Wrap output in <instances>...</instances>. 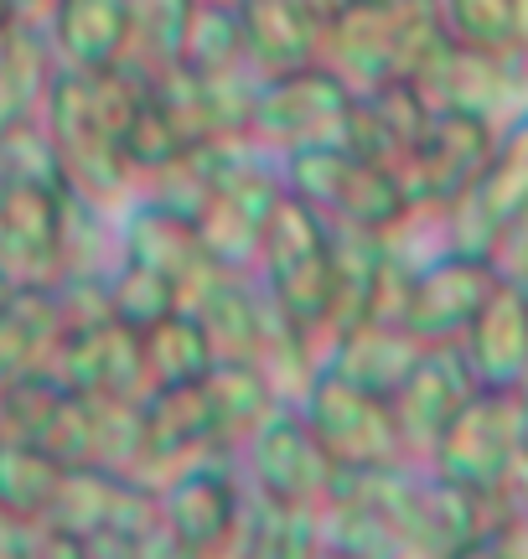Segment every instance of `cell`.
Here are the masks:
<instances>
[{
	"label": "cell",
	"mask_w": 528,
	"mask_h": 559,
	"mask_svg": "<svg viewBox=\"0 0 528 559\" xmlns=\"http://www.w3.org/2000/svg\"><path fill=\"white\" fill-rule=\"evenodd\" d=\"M141 99L145 73H135L130 62H115L99 73L58 68L37 104V120L52 140L62 187L104 213H120L135 198V171L124 160L120 135Z\"/></svg>",
	"instance_id": "cell-1"
},
{
	"label": "cell",
	"mask_w": 528,
	"mask_h": 559,
	"mask_svg": "<svg viewBox=\"0 0 528 559\" xmlns=\"http://www.w3.org/2000/svg\"><path fill=\"white\" fill-rule=\"evenodd\" d=\"M347 481L379 513L399 559H456V549H467L488 528V502L430 472L425 461H399Z\"/></svg>",
	"instance_id": "cell-2"
},
{
	"label": "cell",
	"mask_w": 528,
	"mask_h": 559,
	"mask_svg": "<svg viewBox=\"0 0 528 559\" xmlns=\"http://www.w3.org/2000/svg\"><path fill=\"white\" fill-rule=\"evenodd\" d=\"M441 41H446V32H441L435 5L347 0L322 26V62L352 94H363L379 83H409L441 52Z\"/></svg>",
	"instance_id": "cell-3"
},
{
	"label": "cell",
	"mask_w": 528,
	"mask_h": 559,
	"mask_svg": "<svg viewBox=\"0 0 528 559\" xmlns=\"http://www.w3.org/2000/svg\"><path fill=\"white\" fill-rule=\"evenodd\" d=\"M264 300L290 326H301L326 353V306H332V228L316 207L285 192L264 218L260 260H254Z\"/></svg>",
	"instance_id": "cell-4"
},
{
	"label": "cell",
	"mask_w": 528,
	"mask_h": 559,
	"mask_svg": "<svg viewBox=\"0 0 528 559\" xmlns=\"http://www.w3.org/2000/svg\"><path fill=\"white\" fill-rule=\"evenodd\" d=\"M285 192L316 207L326 223H347V228H368L384 239L394 223L409 213V192L399 171L384 160H368L347 145H311V151H290L280 156Z\"/></svg>",
	"instance_id": "cell-5"
},
{
	"label": "cell",
	"mask_w": 528,
	"mask_h": 559,
	"mask_svg": "<svg viewBox=\"0 0 528 559\" xmlns=\"http://www.w3.org/2000/svg\"><path fill=\"white\" fill-rule=\"evenodd\" d=\"M528 445V394L518 383H477L467 404L451 415V425L435 436L425 466L446 481L488 498L492 481L503 477L518 451Z\"/></svg>",
	"instance_id": "cell-6"
},
{
	"label": "cell",
	"mask_w": 528,
	"mask_h": 559,
	"mask_svg": "<svg viewBox=\"0 0 528 559\" xmlns=\"http://www.w3.org/2000/svg\"><path fill=\"white\" fill-rule=\"evenodd\" d=\"M301 419L311 425V436L322 445L332 466L343 477H368V472H384V466H399L409 461L405 436L394 425V409H388L384 394H373L363 383L343 379L337 368H326L311 379L305 400L296 404Z\"/></svg>",
	"instance_id": "cell-7"
},
{
	"label": "cell",
	"mask_w": 528,
	"mask_h": 559,
	"mask_svg": "<svg viewBox=\"0 0 528 559\" xmlns=\"http://www.w3.org/2000/svg\"><path fill=\"white\" fill-rule=\"evenodd\" d=\"M352 99L358 94L326 62H305L296 73L260 79L254 104H249V140L275 151V156L311 151V145H343Z\"/></svg>",
	"instance_id": "cell-8"
},
{
	"label": "cell",
	"mask_w": 528,
	"mask_h": 559,
	"mask_svg": "<svg viewBox=\"0 0 528 559\" xmlns=\"http://www.w3.org/2000/svg\"><path fill=\"white\" fill-rule=\"evenodd\" d=\"M233 456H207L197 466H182L156 487L161 528L192 549L197 559H233V539L244 523V477L228 466Z\"/></svg>",
	"instance_id": "cell-9"
},
{
	"label": "cell",
	"mask_w": 528,
	"mask_h": 559,
	"mask_svg": "<svg viewBox=\"0 0 528 559\" xmlns=\"http://www.w3.org/2000/svg\"><path fill=\"white\" fill-rule=\"evenodd\" d=\"M239 461H244V487L260 492V498H275V502H296V508H316L337 492L343 472L332 466L311 425L301 419L296 404H280L275 415L264 419L260 430L239 445Z\"/></svg>",
	"instance_id": "cell-10"
},
{
	"label": "cell",
	"mask_w": 528,
	"mask_h": 559,
	"mask_svg": "<svg viewBox=\"0 0 528 559\" xmlns=\"http://www.w3.org/2000/svg\"><path fill=\"white\" fill-rule=\"evenodd\" d=\"M415 88L430 109H461L503 124L528 104V62L524 52H482L461 41H441V52L415 73Z\"/></svg>",
	"instance_id": "cell-11"
},
{
	"label": "cell",
	"mask_w": 528,
	"mask_h": 559,
	"mask_svg": "<svg viewBox=\"0 0 528 559\" xmlns=\"http://www.w3.org/2000/svg\"><path fill=\"white\" fill-rule=\"evenodd\" d=\"M497 145V124L482 115H461V109H430L425 135L415 140V151L399 160V181H405L409 202H425V207H446L461 192H471L488 156Z\"/></svg>",
	"instance_id": "cell-12"
},
{
	"label": "cell",
	"mask_w": 528,
	"mask_h": 559,
	"mask_svg": "<svg viewBox=\"0 0 528 559\" xmlns=\"http://www.w3.org/2000/svg\"><path fill=\"white\" fill-rule=\"evenodd\" d=\"M41 373L58 389H68V394H109V400H135V404L151 394L141 332L115 317L62 326V337L52 342Z\"/></svg>",
	"instance_id": "cell-13"
},
{
	"label": "cell",
	"mask_w": 528,
	"mask_h": 559,
	"mask_svg": "<svg viewBox=\"0 0 528 559\" xmlns=\"http://www.w3.org/2000/svg\"><path fill=\"white\" fill-rule=\"evenodd\" d=\"M497 270L492 260L477 254H435V260L409 270V296H405V332L420 342H461L471 317L482 311L492 296Z\"/></svg>",
	"instance_id": "cell-14"
},
{
	"label": "cell",
	"mask_w": 528,
	"mask_h": 559,
	"mask_svg": "<svg viewBox=\"0 0 528 559\" xmlns=\"http://www.w3.org/2000/svg\"><path fill=\"white\" fill-rule=\"evenodd\" d=\"M477 389L471 379L467 358H461V347L456 342H430L425 353L415 358L399 389L388 394V409H394V425H399V436H405V451L409 461H425L435 436L451 425V415L467 404V394Z\"/></svg>",
	"instance_id": "cell-15"
},
{
	"label": "cell",
	"mask_w": 528,
	"mask_h": 559,
	"mask_svg": "<svg viewBox=\"0 0 528 559\" xmlns=\"http://www.w3.org/2000/svg\"><path fill=\"white\" fill-rule=\"evenodd\" d=\"M115 228H120L124 260H141V264H151V270H161L182 296L218 270V264L207 260V249H203V239H197L192 218L171 213L161 202L130 198L120 213H115Z\"/></svg>",
	"instance_id": "cell-16"
},
{
	"label": "cell",
	"mask_w": 528,
	"mask_h": 559,
	"mask_svg": "<svg viewBox=\"0 0 528 559\" xmlns=\"http://www.w3.org/2000/svg\"><path fill=\"white\" fill-rule=\"evenodd\" d=\"M461 358L477 383H518L528 368V285L503 280L492 285L482 311L461 332Z\"/></svg>",
	"instance_id": "cell-17"
},
{
	"label": "cell",
	"mask_w": 528,
	"mask_h": 559,
	"mask_svg": "<svg viewBox=\"0 0 528 559\" xmlns=\"http://www.w3.org/2000/svg\"><path fill=\"white\" fill-rule=\"evenodd\" d=\"M244 68L254 79H280L305 62H322V21L296 0H239Z\"/></svg>",
	"instance_id": "cell-18"
},
{
	"label": "cell",
	"mask_w": 528,
	"mask_h": 559,
	"mask_svg": "<svg viewBox=\"0 0 528 559\" xmlns=\"http://www.w3.org/2000/svg\"><path fill=\"white\" fill-rule=\"evenodd\" d=\"M430 124V104L420 99L415 83H379V88H363L352 99V120H347V151H358L368 160H384L399 171V160L415 151V140L425 135Z\"/></svg>",
	"instance_id": "cell-19"
},
{
	"label": "cell",
	"mask_w": 528,
	"mask_h": 559,
	"mask_svg": "<svg viewBox=\"0 0 528 559\" xmlns=\"http://www.w3.org/2000/svg\"><path fill=\"white\" fill-rule=\"evenodd\" d=\"M124 0H47V41L58 68L99 73L124 62Z\"/></svg>",
	"instance_id": "cell-20"
},
{
	"label": "cell",
	"mask_w": 528,
	"mask_h": 559,
	"mask_svg": "<svg viewBox=\"0 0 528 559\" xmlns=\"http://www.w3.org/2000/svg\"><path fill=\"white\" fill-rule=\"evenodd\" d=\"M425 347L430 342H420L415 332L394 326V321H358V326H347V332L332 337L326 368H337L343 379L363 383V389H373V394L388 400Z\"/></svg>",
	"instance_id": "cell-21"
},
{
	"label": "cell",
	"mask_w": 528,
	"mask_h": 559,
	"mask_svg": "<svg viewBox=\"0 0 528 559\" xmlns=\"http://www.w3.org/2000/svg\"><path fill=\"white\" fill-rule=\"evenodd\" d=\"M62 326L68 321L52 285H11V296L0 300V383L37 373Z\"/></svg>",
	"instance_id": "cell-22"
},
{
	"label": "cell",
	"mask_w": 528,
	"mask_h": 559,
	"mask_svg": "<svg viewBox=\"0 0 528 559\" xmlns=\"http://www.w3.org/2000/svg\"><path fill=\"white\" fill-rule=\"evenodd\" d=\"M203 400L207 415H213V430H218V445L228 456H239V445L280 409L275 389L260 379L254 362H213L203 373Z\"/></svg>",
	"instance_id": "cell-23"
},
{
	"label": "cell",
	"mask_w": 528,
	"mask_h": 559,
	"mask_svg": "<svg viewBox=\"0 0 528 559\" xmlns=\"http://www.w3.org/2000/svg\"><path fill=\"white\" fill-rule=\"evenodd\" d=\"M141 358H145L151 394H156V389H182V383L203 379L213 368V347H207L203 321L192 317L187 306H177L161 321L141 326Z\"/></svg>",
	"instance_id": "cell-24"
},
{
	"label": "cell",
	"mask_w": 528,
	"mask_h": 559,
	"mask_svg": "<svg viewBox=\"0 0 528 559\" xmlns=\"http://www.w3.org/2000/svg\"><path fill=\"white\" fill-rule=\"evenodd\" d=\"M62 472L68 466H58L41 445L0 440V519L16 528H41L62 487Z\"/></svg>",
	"instance_id": "cell-25"
},
{
	"label": "cell",
	"mask_w": 528,
	"mask_h": 559,
	"mask_svg": "<svg viewBox=\"0 0 528 559\" xmlns=\"http://www.w3.org/2000/svg\"><path fill=\"white\" fill-rule=\"evenodd\" d=\"M233 559H316V519L311 508L249 492Z\"/></svg>",
	"instance_id": "cell-26"
},
{
	"label": "cell",
	"mask_w": 528,
	"mask_h": 559,
	"mask_svg": "<svg viewBox=\"0 0 528 559\" xmlns=\"http://www.w3.org/2000/svg\"><path fill=\"white\" fill-rule=\"evenodd\" d=\"M249 362L260 368V379L275 389V400L280 404H301L305 389H311V379L322 373L326 353L311 332L290 326L280 311H269V321H264V332H260V347H254V358Z\"/></svg>",
	"instance_id": "cell-27"
},
{
	"label": "cell",
	"mask_w": 528,
	"mask_h": 559,
	"mask_svg": "<svg viewBox=\"0 0 528 559\" xmlns=\"http://www.w3.org/2000/svg\"><path fill=\"white\" fill-rule=\"evenodd\" d=\"M177 62L203 73V79H224V73H249L244 68V32H239V5H213V0H192L177 41Z\"/></svg>",
	"instance_id": "cell-28"
},
{
	"label": "cell",
	"mask_w": 528,
	"mask_h": 559,
	"mask_svg": "<svg viewBox=\"0 0 528 559\" xmlns=\"http://www.w3.org/2000/svg\"><path fill=\"white\" fill-rule=\"evenodd\" d=\"M482 207H488L497 223H508L513 213L528 207V104L513 115V120L497 124V145L488 156V171L471 187Z\"/></svg>",
	"instance_id": "cell-29"
},
{
	"label": "cell",
	"mask_w": 528,
	"mask_h": 559,
	"mask_svg": "<svg viewBox=\"0 0 528 559\" xmlns=\"http://www.w3.org/2000/svg\"><path fill=\"white\" fill-rule=\"evenodd\" d=\"M187 11L192 0H124V21H130V37H124V62L135 73H161L166 62H177V41H182Z\"/></svg>",
	"instance_id": "cell-30"
},
{
	"label": "cell",
	"mask_w": 528,
	"mask_h": 559,
	"mask_svg": "<svg viewBox=\"0 0 528 559\" xmlns=\"http://www.w3.org/2000/svg\"><path fill=\"white\" fill-rule=\"evenodd\" d=\"M104 306H109V317L124 321V326H151V321H161L166 311H177L182 306V290L161 275V270H151L141 260H115V270L104 275Z\"/></svg>",
	"instance_id": "cell-31"
},
{
	"label": "cell",
	"mask_w": 528,
	"mask_h": 559,
	"mask_svg": "<svg viewBox=\"0 0 528 559\" xmlns=\"http://www.w3.org/2000/svg\"><path fill=\"white\" fill-rule=\"evenodd\" d=\"M197 239H203L207 260L218 264V270H239V275H254V260H260V234L264 223L239 213L233 202H224L218 192H207V202L197 207Z\"/></svg>",
	"instance_id": "cell-32"
},
{
	"label": "cell",
	"mask_w": 528,
	"mask_h": 559,
	"mask_svg": "<svg viewBox=\"0 0 528 559\" xmlns=\"http://www.w3.org/2000/svg\"><path fill=\"white\" fill-rule=\"evenodd\" d=\"M441 32L461 47L482 52H518V11L513 0H435Z\"/></svg>",
	"instance_id": "cell-33"
},
{
	"label": "cell",
	"mask_w": 528,
	"mask_h": 559,
	"mask_svg": "<svg viewBox=\"0 0 528 559\" xmlns=\"http://www.w3.org/2000/svg\"><path fill=\"white\" fill-rule=\"evenodd\" d=\"M120 145H124V160H130L135 177L156 171V166H166L171 156H182L187 151L182 130L171 124V115L161 109V99L151 94V79H145V99L135 104V115H130V124H124Z\"/></svg>",
	"instance_id": "cell-34"
},
{
	"label": "cell",
	"mask_w": 528,
	"mask_h": 559,
	"mask_svg": "<svg viewBox=\"0 0 528 559\" xmlns=\"http://www.w3.org/2000/svg\"><path fill=\"white\" fill-rule=\"evenodd\" d=\"M492 270L503 280H518L528 285V207L513 213L503 228H497V243H492Z\"/></svg>",
	"instance_id": "cell-35"
},
{
	"label": "cell",
	"mask_w": 528,
	"mask_h": 559,
	"mask_svg": "<svg viewBox=\"0 0 528 559\" xmlns=\"http://www.w3.org/2000/svg\"><path fill=\"white\" fill-rule=\"evenodd\" d=\"M492 539L508 549V559H528V508H513V513H497L488 523Z\"/></svg>",
	"instance_id": "cell-36"
},
{
	"label": "cell",
	"mask_w": 528,
	"mask_h": 559,
	"mask_svg": "<svg viewBox=\"0 0 528 559\" xmlns=\"http://www.w3.org/2000/svg\"><path fill=\"white\" fill-rule=\"evenodd\" d=\"M135 559H197L192 549H182V544L166 534L161 523L151 528V534H141V544H135Z\"/></svg>",
	"instance_id": "cell-37"
},
{
	"label": "cell",
	"mask_w": 528,
	"mask_h": 559,
	"mask_svg": "<svg viewBox=\"0 0 528 559\" xmlns=\"http://www.w3.org/2000/svg\"><path fill=\"white\" fill-rule=\"evenodd\" d=\"M32 534L37 528H16V523L0 519V559H26L32 555Z\"/></svg>",
	"instance_id": "cell-38"
},
{
	"label": "cell",
	"mask_w": 528,
	"mask_h": 559,
	"mask_svg": "<svg viewBox=\"0 0 528 559\" xmlns=\"http://www.w3.org/2000/svg\"><path fill=\"white\" fill-rule=\"evenodd\" d=\"M456 559H508V549L492 539V528H482V534H477L467 549H456Z\"/></svg>",
	"instance_id": "cell-39"
},
{
	"label": "cell",
	"mask_w": 528,
	"mask_h": 559,
	"mask_svg": "<svg viewBox=\"0 0 528 559\" xmlns=\"http://www.w3.org/2000/svg\"><path fill=\"white\" fill-rule=\"evenodd\" d=\"M296 5H301L305 16H316V21H322V26H326V21L337 16V11H343L347 0H296Z\"/></svg>",
	"instance_id": "cell-40"
},
{
	"label": "cell",
	"mask_w": 528,
	"mask_h": 559,
	"mask_svg": "<svg viewBox=\"0 0 528 559\" xmlns=\"http://www.w3.org/2000/svg\"><path fill=\"white\" fill-rule=\"evenodd\" d=\"M513 11H518V52L528 47V0H513Z\"/></svg>",
	"instance_id": "cell-41"
},
{
	"label": "cell",
	"mask_w": 528,
	"mask_h": 559,
	"mask_svg": "<svg viewBox=\"0 0 528 559\" xmlns=\"http://www.w3.org/2000/svg\"><path fill=\"white\" fill-rule=\"evenodd\" d=\"M316 559H399V555H347V549H316Z\"/></svg>",
	"instance_id": "cell-42"
},
{
	"label": "cell",
	"mask_w": 528,
	"mask_h": 559,
	"mask_svg": "<svg viewBox=\"0 0 528 559\" xmlns=\"http://www.w3.org/2000/svg\"><path fill=\"white\" fill-rule=\"evenodd\" d=\"M16 21H21V11L11 5V0H0V32H5V26H16Z\"/></svg>",
	"instance_id": "cell-43"
},
{
	"label": "cell",
	"mask_w": 528,
	"mask_h": 559,
	"mask_svg": "<svg viewBox=\"0 0 528 559\" xmlns=\"http://www.w3.org/2000/svg\"><path fill=\"white\" fill-rule=\"evenodd\" d=\"M11 5H16L21 16H37V11H47V0H11Z\"/></svg>",
	"instance_id": "cell-44"
},
{
	"label": "cell",
	"mask_w": 528,
	"mask_h": 559,
	"mask_svg": "<svg viewBox=\"0 0 528 559\" xmlns=\"http://www.w3.org/2000/svg\"><path fill=\"white\" fill-rule=\"evenodd\" d=\"M394 5H435V0H394Z\"/></svg>",
	"instance_id": "cell-45"
},
{
	"label": "cell",
	"mask_w": 528,
	"mask_h": 559,
	"mask_svg": "<svg viewBox=\"0 0 528 559\" xmlns=\"http://www.w3.org/2000/svg\"><path fill=\"white\" fill-rule=\"evenodd\" d=\"M5 296H11V280H0V300H5Z\"/></svg>",
	"instance_id": "cell-46"
},
{
	"label": "cell",
	"mask_w": 528,
	"mask_h": 559,
	"mask_svg": "<svg viewBox=\"0 0 528 559\" xmlns=\"http://www.w3.org/2000/svg\"><path fill=\"white\" fill-rule=\"evenodd\" d=\"M213 5H239V0H213Z\"/></svg>",
	"instance_id": "cell-47"
},
{
	"label": "cell",
	"mask_w": 528,
	"mask_h": 559,
	"mask_svg": "<svg viewBox=\"0 0 528 559\" xmlns=\"http://www.w3.org/2000/svg\"><path fill=\"white\" fill-rule=\"evenodd\" d=\"M524 62H528V47H524Z\"/></svg>",
	"instance_id": "cell-48"
}]
</instances>
